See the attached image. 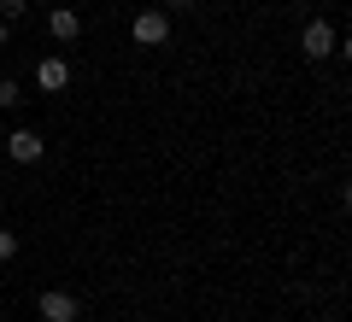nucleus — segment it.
Segmentation results:
<instances>
[{"label":"nucleus","mask_w":352,"mask_h":322,"mask_svg":"<svg viewBox=\"0 0 352 322\" xmlns=\"http://www.w3.org/2000/svg\"><path fill=\"white\" fill-rule=\"evenodd\" d=\"M129 36H135V47H164V41H170V18L164 12H135Z\"/></svg>","instance_id":"nucleus-1"},{"label":"nucleus","mask_w":352,"mask_h":322,"mask_svg":"<svg viewBox=\"0 0 352 322\" xmlns=\"http://www.w3.org/2000/svg\"><path fill=\"white\" fill-rule=\"evenodd\" d=\"M300 53L305 59H329V53H335V30H329L323 18H311V24L300 30Z\"/></svg>","instance_id":"nucleus-2"},{"label":"nucleus","mask_w":352,"mask_h":322,"mask_svg":"<svg viewBox=\"0 0 352 322\" xmlns=\"http://www.w3.org/2000/svg\"><path fill=\"white\" fill-rule=\"evenodd\" d=\"M36 310H41V322H76V317H82V305H76L71 293H59V287H53V293H41Z\"/></svg>","instance_id":"nucleus-3"},{"label":"nucleus","mask_w":352,"mask_h":322,"mask_svg":"<svg viewBox=\"0 0 352 322\" xmlns=\"http://www.w3.org/2000/svg\"><path fill=\"white\" fill-rule=\"evenodd\" d=\"M6 152H12V164H36L41 152H47V141H41L36 129H12V135H6Z\"/></svg>","instance_id":"nucleus-4"},{"label":"nucleus","mask_w":352,"mask_h":322,"mask_svg":"<svg viewBox=\"0 0 352 322\" xmlns=\"http://www.w3.org/2000/svg\"><path fill=\"white\" fill-rule=\"evenodd\" d=\"M36 82L47 88V94H59V88L71 82V65H65V59H41V65H36Z\"/></svg>","instance_id":"nucleus-5"},{"label":"nucleus","mask_w":352,"mask_h":322,"mask_svg":"<svg viewBox=\"0 0 352 322\" xmlns=\"http://www.w3.org/2000/svg\"><path fill=\"white\" fill-rule=\"evenodd\" d=\"M47 30H53V41H76V36H82V18H76L71 6H59V12L47 18Z\"/></svg>","instance_id":"nucleus-6"},{"label":"nucleus","mask_w":352,"mask_h":322,"mask_svg":"<svg viewBox=\"0 0 352 322\" xmlns=\"http://www.w3.org/2000/svg\"><path fill=\"white\" fill-rule=\"evenodd\" d=\"M0 106H6V112H12V106H24V88H18L12 76H6V82H0Z\"/></svg>","instance_id":"nucleus-7"},{"label":"nucleus","mask_w":352,"mask_h":322,"mask_svg":"<svg viewBox=\"0 0 352 322\" xmlns=\"http://www.w3.org/2000/svg\"><path fill=\"white\" fill-rule=\"evenodd\" d=\"M30 12V0H0V24H12V18Z\"/></svg>","instance_id":"nucleus-8"},{"label":"nucleus","mask_w":352,"mask_h":322,"mask_svg":"<svg viewBox=\"0 0 352 322\" xmlns=\"http://www.w3.org/2000/svg\"><path fill=\"white\" fill-rule=\"evenodd\" d=\"M6 258H18V235H12V229H0V264H6Z\"/></svg>","instance_id":"nucleus-9"},{"label":"nucleus","mask_w":352,"mask_h":322,"mask_svg":"<svg viewBox=\"0 0 352 322\" xmlns=\"http://www.w3.org/2000/svg\"><path fill=\"white\" fill-rule=\"evenodd\" d=\"M164 6H188V0H164Z\"/></svg>","instance_id":"nucleus-10"},{"label":"nucleus","mask_w":352,"mask_h":322,"mask_svg":"<svg viewBox=\"0 0 352 322\" xmlns=\"http://www.w3.org/2000/svg\"><path fill=\"white\" fill-rule=\"evenodd\" d=\"M0 47H6V24H0Z\"/></svg>","instance_id":"nucleus-11"}]
</instances>
